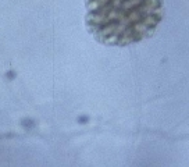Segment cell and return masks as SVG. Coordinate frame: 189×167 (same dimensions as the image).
Here are the masks:
<instances>
[{
    "mask_svg": "<svg viewBox=\"0 0 189 167\" xmlns=\"http://www.w3.org/2000/svg\"><path fill=\"white\" fill-rule=\"evenodd\" d=\"M163 16V0H86L85 23L98 42L128 46L149 38Z\"/></svg>",
    "mask_w": 189,
    "mask_h": 167,
    "instance_id": "1",
    "label": "cell"
},
{
    "mask_svg": "<svg viewBox=\"0 0 189 167\" xmlns=\"http://www.w3.org/2000/svg\"><path fill=\"white\" fill-rule=\"evenodd\" d=\"M22 125H24V127H26V128H31V127H33V123L31 121V120H24Z\"/></svg>",
    "mask_w": 189,
    "mask_h": 167,
    "instance_id": "2",
    "label": "cell"
},
{
    "mask_svg": "<svg viewBox=\"0 0 189 167\" xmlns=\"http://www.w3.org/2000/svg\"><path fill=\"white\" fill-rule=\"evenodd\" d=\"M14 75H15V74H14V72H9V74H7V77H11L10 79H13V77H14Z\"/></svg>",
    "mask_w": 189,
    "mask_h": 167,
    "instance_id": "4",
    "label": "cell"
},
{
    "mask_svg": "<svg viewBox=\"0 0 189 167\" xmlns=\"http://www.w3.org/2000/svg\"><path fill=\"white\" fill-rule=\"evenodd\" d=\"M88 120H89V118H88V117H85V116H84V117H79V121H81L82 124H84L85 121H88Z\"/></svg>",
    "mask_w": 189,
    "mask_h": 167,
    "instance_id": "3",
    "label": "cell"
}]
</instances>
